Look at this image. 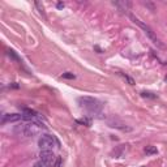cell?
I'll return each mask as SVG.
<instances>
[{"label": "cell", "mask_w": 167, "mask_h": 167, "mask_svg": "<svg viewBox=\"0 0 167 167\" xmlns=\"http://www.w3.org/2000/svg\"><path fill=\"white\" fill-rule=\"evenodd\" d=\"M120 76H121L123 78H124V80H125L127 82H128L129 85H135V80H133V78H132V77L127 76V75H123V73H120Z\"/></svg>", "instance_id": "ba28073f"}, {"label": "cell", "mask_w": 167, "mask_h": 167, "mask_svg": "<svg viewBox=\"0 0 167 167\" xmlns=\"http://www.w3.org/2000/svg\"><path fill=\"white\" fill-rule=\"evenodd\" d=\"M54 166L55 167H60L61 166V158L59 157V158H56V161H55V163H54Z\"/></svg>", "instance_id": "9a60e30c"}, {"label": "cell", "mask_w": 167, "mask_h": 167, "mask_svg": "<svg viewBox=\"0 0 167 167\" xmlns=\"http://www.w3.org/2000/svg\"><path fill=\"white\" fill-rule=\"evenodd\" d=\"M35 7L38 8V11H39V13L42 14L43 17H46V14H45V9H43V6L39 2H35Z\"/></svg>", "instance_id": "30bf717a"}, {"label": "cell", "mask_w": 167, "mask_h": 167, "mask_svg": "<svg viewBox=\"0 0 167 167\" xmlns=\"http://www.w3.org/2000/svg\"><path fill=\"white\" fill-rule=\"evenodd\" d=\"M129 18L132 20V22L136 24V25L139 26L140 29H142V32H144V33L146 34V37H148L151 42L155 43V45H157V46H159V47L163 46V45H162V43H161V41L158 39V37L155 35V33L153 32V29H151L149 25H146L145 22H142L140 18H137V17L135 16V14H132V13H129Z\"/></svg>", "instance_id": "6da1fadb"}, {"label": "cell", "mask_w": 167, "mask_h": 167, "mask_svg": "<svg viewBox=\"0 0 167 167\" xmlns=\"http://www.w3.org/2000/svg\"><path fill=\"white\" fill-rule=\"evenodd\" d=\"M144 6H146V7H149L151 11H154V6L151 3H148V2H144Z\"/></svg>", "instance_id": "2e32d148"}, {"label": "cell", "mask_w": 167, "mask_h": 167, "mask_svg": "<svg viewBox=\"0 0 167 167\" xmlns=\"http://www.w3.org/2000/svg\"><path fill=\"white\" fill-rule=\"evenodd\" d=\"M78 103H80V106L84 107V109H86L89 111H94V112L99 111L102 109V103L91 97H80L78 98Z\"/></svg>", "instance_id": "3957f363"}, {"label": "cell", "mask_w": 167, "mask_h": 167, "mask_svg": "<svg viewBox=\"0 0 167 167\" xmlns=\"http://www.w3.org/2000/svg\"><path fill=\"white\" fill-rule=\"evenodd\" d=\"M64 7V3H58V8H63Z\"/></svg>", "instance_id": "e0dca14e"}, {"label": "cell", "mask_w": 167, "mask_h": 167, "mask_svg": "<svg viewBox=\"0 0 167 167\" xmlns=\"http://www.w3.org/2000/svg\"><path fill=\"white\" fill-rule=\"evenodd\" d=\"M63 78H68V80H75V78H76V76L73 75V73L67 72V73H63Z\"/></svg>", "instance_id": "7c38bea8"}, {"label": "cell", "mask_w": 167, "mask_h": 167, "mask_svg": "<svg viewBox=\"0 0 167 167\" xmlns=\"http://www.w3.org/2000/svg\"><path fill=\"white\" fill-rule=\"evenodd\" d=\"M8 55L11 56L12 59H14V60H17V61H20V59H18V56L14 54V51H12V50H8Z\"/></svg>", "instance_id": "5bb4252c"}, {"label": "cell", "mask_w": 167, "mask_h": 167, "mask_svg": "<svg viewBox=\"0 0 167 167\" xmlns=\"http://www.w3.org/2000/svg\"><path fill=\"white\" fill-rule=\"evenodd\" d=\"M141 167H145V166H141Z\"/></svg>", "instance_id": "ac0fdd59"}, {"label": "cell", "mask_w": 167, "mask_h": 167, "mask_svg": "<svg viewBox=\"0 0 167 167\" xmlns=\"http://www.w3.org/2000/svg\"><path fill=\"white\" fill-rule=\"evenodd\" d=\"M39 157H41V161L46 162V163H48V165H52V166H54V163H55V161H56V157L54 155V153L51 150H41Z\"/></svg>", "instance_id": "5b68a950"}, {"label": "cell", "mask_w": 167, "mask_h": 167, "mask_svg": "<svg viewBox=\"0 0 167 167\" xmlns=\"http://www.w3.org/2000/svg\"><path fill=\"white\" fill-rule=\"evenodd\" d=\"M42 128H45V124H42V123L29 121V123H25V124H21V127H20V133L26 137H33L38 133H41Z\"/></svg>", "instance_id": "7a4b0ae2"}, {"label": "cell", "mask_w": 167, "mask_h": 167, "mask_svg": "<svg viewBox=\"0 0 167 167\" xmlns=\"http://www.w3.org/2000/svg\"><path fill=\"white\" fill-rule=\"evenodd\" d=\"M144 151L148 155H153V154H157L158 153V150H157V148L155 146H153V145H149V146H146V148L144 149Z\"/></svg>", "instance_id": "52a82bcc"}, {"label": "cell", "mask_w": 167, "mask_h": 167, "mask_svg": "<svg viewBox=\"0 0 167 167\" xmlns=\"http://www.w3.org/2000/svg\"><path fill=\"white\" fill-rule=\"evenodd\" d=\"M141 95L144 98H151V99H154V98H157V95H153L151 93H148V91H142Z\"/></svg>", "instance_id": "4fadbf2b"}, {"label": "cell", "mask_w": 167, "mask_h": 167, "mask_svg": "<svg viewBox=\"0 0 167 167\" xmlns=\"http://www.w3.org/2000/svg\"><path fill=\"white\" fill-rule=\"evenodd\" d=\"M33 167H51V165H48V163H46V162H43V161H38V162L34 163Z\"/></svg>", "instance_id": "9c48e42d"}, {"label": "cell", "mask_w": 167, "mask_h": 167, "mask_svg": "<svg viewBox=\"0 0 167 167\" xmlns=\"http://www.w3.org/2000/svg\"><path fill=\"white\" fill-rule=\"evenodd\" d=\"M21 119H24L21 114H6L2 117V123L3 124H6V123H16Z\"/></svg>", "instance_id": "8992f818"}, {"label": "cell", "mask_w": 167, "mask_h": 167, "mask_svg": "<svg viewBox=\"0 0 167 167\" xmlns=\"http://www.w3.org/2000/svg\"><path fill=\"white\" fill-rule=\"evenodd\" d=\"M38 145H39V148H41L42 150H51L55 145L59 146V142H58V140L54 136L45 135V136H42L41 139H39Z\"/></svg>", "instance_id": "277c9868"}, {"label": "cell", "mask_w": 167, "mask_h": 167, "mask_svg": "<svg viewBox=\"0 0 167 167\" xmlns=\"http://www.w3.org/2000/svg\"><path fill=\"white\" fill-rule=\"evenodd\" d=\"M78 124H85V125H87L89 127L90 124H91V120L90 119H78V120H76Z\"/></svg>", "instance_id": "8fae6325"}]
</instances>
